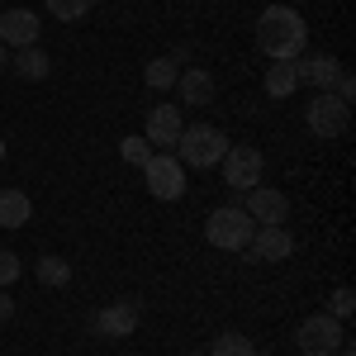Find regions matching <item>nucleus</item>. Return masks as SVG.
Segmentation results:
<instances>
[{
  "mask_svg": "<svg viewBox=\"0 0 356 356\" xmlns=\"http://www.w3.org/2000/svg\"><path fill=\"white\" fill-rule=\"evenodd\" d=\"M332 95H337L342 105H352V100H356V81H352V72H347V67H342V76H337V86H332Z\"/></svg>",
  "mask_w": 356,
  "mask_h": 356,
  "instance_id": "obj_25",
  "label": "nucleus"
},
{
  "mask_svg": "<svg viewBox=\"0 0 356 356\" xmlns=\"http://www.w3.org/2000/svg\"><path fill=\"white\" fill-rule=\"evenodd\" d=\"M252 233H257V223H252V214H247L243 204H219L204 219V238L214 247H223V252H247Z\"/></svg>",
  "mask_w": 356,
  "mask_h": 356,
  "instance_id": "obj_3",
  "label": "nucleus"
},
{
  "mask_svg": "<svg viewBox=\"0 0 356 356\" xmlns=\"http://www.w3.org/2000/svg\"><path fill=\"white\" fill-rule=\"evenodd\" d=\"M352 309H356V295L352 290H347V285H342V290H337V295H332V318H337V323H347V318H352Z\"/></svg>",
  "mask_w": 356,
  "mask_h": 356,
  "instance_id": "obj_23",
  "label": "nucleus"
},
{
  "mask_svg": "<svg viewBox=\"0 0 356 356\" xmlns=\"http://www.w3.org/2000/svg\"><path fill=\"white\" fill-rule=\"evenodd\" d=\"M257 356H266V352H257Z\"/></svg>",
  "mask_w": 356,
  "mask_h": 356,
  "instance_id": "obj_31",
  "label": "nucleus"
},
{
  "mask_svg": "<svg viewBox=\"0 0 356 356\" xmlns=\"http://www.w3.org/2000/svg\"><path fill=\"white\" fill-rule=\"evenodd\" d=\"M143 81L152 86V90H166V86H176V57H152L147 67H143Z\"/></svg>",
  "mask_w": 356,
  "mask_h": 356,
  "instance_id": "obj_19",
  "label": "nucleus"
},
{
  "mask_svg": "<svg viewBox=\"0 0 356 356\" xmlns=\"http://www.w3.org/2000/svg\"><path fill=\"white\" fill-rule=\"evenodd\" d=\"M119 157H124L129 166H143L147 157H152V143H147V138H138V134H129L124 143H119Z\"/></svg>",
  "mask_w": 356,
  "mask_h": 356,
  "instance_id": "obj_22",
  "label": "nucleus"
},
{
  "mask_svg": "<svg viewBox=\"0 0 356 356\" xmlns=\"http://www.w3.org/2000/svg\"><path fill=\"white\" fill-rule=\"evenodd\" d=\"M304 124H309V134L332 143V138H342L352 129V105H342L332 90H318L309 105H304Z\"/></svg>",
  "mask_w": 356,
  "mask_h": 356,
  "instance_id": "obj_4",
  "label": "nucleus"
},
{
  "mask_svg": "<svg viewBox=\"0 0 356 356\" xmlns=\"http://www.w3.org/2000/svg\"><path fill=\"white\" fill-rule=\"evenodd\" d=\"M10 318H15V300H10V295H0V323H10Z\"/></svg>",
  "mask_w": 356,
  "mask_h": 356,
  "instance_id": "obj_26",
  "label": "nucleus"
},
{
  "mask_svg": "<svg viewBox=\"0 0 356 356\" xmlns=\"http://www.w3.org/2000/svg\"><path fill=\"white\" fill-rule=\"evenodd\" d=\"M247 252H252V261H285V257L295 252V233H290L285 223H266V228L252 233Z\"/></svg>",
  "mask_w": 356,
  "mask_h": 356,
  "instance_id": "obj_12",
  "label": "nucleus"
},
{
  "mask_svg": "<svg viewBox=\"0 0 356 356\" xmlns=\"http://www.w3.org/2000/svg\"><path fill=\"white\" fill-rule=\"evenodd\" d=\"M247 195V214H252V223L257 228H266V223H285L290 219V200L275 191V186H252V191H243Z\"/></svg>",
  "mask_w": 356,
  "mask_h": 356,
  "instance_id": "obj_10",
  "label": "nucleus"
},
{
  "mask_svg": "<svg viewBox=\"0 0 356 356\" xmlns=\"http://www.w3.org/2000/svg\"><path fill=\"white\" fill-rule=\"evenodd\" d=\"M0 162H5V143H0Z\"/></svg>",
  "mask_w": 356,
  "mask_h": 356,
  "instance_id": "obj_30",
  "label": "nucleus"
},
{
  "mask_svg": "<svg viewBox=\"0 0 356 356\" xmlns=\"http://www.w3.org/2000/svg\"><path fill=\"white\" fill-rule=\"evenodd\" d=\"M33 219V204L24 191H0V228H24Z\"/></svg>",
  "mask_w": 356,
  "mask_h": 356,
  "instance_id": "obj_16",
  "label": "nucleus"
},
{
  "mask_svg": "<svg viewBox=\"0 0 356 356\" xmlns=\"http://www.w3.org/2000/svg\"><path fill=\"white\" fill-rule=\"evenodd\" d=\"M186 356H209V352H204V347H195V352H186Z\"/></svg>",
  "mask_w": 356,
  "mask_h": 356,
  "instance_id": "obj_29",
  "label": "nucleus"
},
{
  "mask_svg": "<svg viewBox=\"0 0 356 356\" xmlns=\"http://www.w3.org/2000/svg\"><path fill=\"white\" fill-rule=\"evenodd\" d=\"M10 72V53H5V43H0V76Z\"/></svg>",
  "mask_w": 356,
  "mask_h": 356,
  "instance_id": "obj_27",
  "label": "nucleus"
},
{
  "mask_svg": "<svg viewBox=\"0 0 356 356\" xmlns=\"http://www.w3.org/2000/svg\"><path fill=\"white\" fill-rule=\"evenodd\" d=\"M209 356H257V347H252V337H243V332H219L214 337V347H204Z\"/></svg>",
  "mask_w": 356,
  "mask_h": 356,
  "instance_id": "obj_20",
  "label": "nucleus"
},
{
  "mask_svg": "<svg viewBox=\"0 0 356 356\" xmlns=\"http://www.w3.org/2000/svg\"><path fill=\"white\" fill-rule=\"evenodd\" d=\"M10 72H15L19 81H43V76L53 72V62H48V53H43V48H19V53H15V62H10Z\"/></svg>",
  "mask_w": 356,
  "mask_h": 356,
  "instance_id": "obj_15",
  "label": "nucleus"
},
{
  "mask_svg": "<svg viewBox=\"0 0 356 356\" xmlns=\"http://www.w3.org/2000/svg\"><path fill=\"white\" fill-rule=\"evenodd\" d=\"M138 314H143V300L100 304V309L90 314V332H95V337H110V342H119V337L138 332Z\"/></svg>",
  "mask_w": 356,
  "mask_h": 356,
  "instance_id": "obj_8",
  "label": "nucleus"
},
{
  "mask_svg": "<svg viewBox=\"0 0 356 356\" xmlns=\"http://www.w3.org/2000/svg\"><path fill=\"white\" fill-rule=\"evenodd\" d=\"M332 356H356V352H352V337H347V342H342V347H337Z\"/></svg>",
  "mask_w": 356,
  "mask_h": 356,
  "instance_id": "obj_28",
  "label": "nucleus"
},
{
  "mask_svg": "<svg viewBox=\"0 0 356 356\" xmlns=\"http://www.w3.org/2000/svg\"><path fill=\"white\" fill-rule=\"evenodd\" d=\"M19 271H24V266H19V257L0 247V290H5V285H15V280H19Z\"/></svg>",
  "mask_w": 356,
  "mask_h": 356,
  "instance_id": "obj_24",
  "label": "nucleus"
},
{
  "mask_svg": "<svg viewBox=\"0 0 356 356\" xmlns=\"http://www.w3.org/2000/svg\"><path fill=\"white\" fill-rule=\"evenodd\" d=\"M300 90V72H295V62H275L271 72H266V95L271 100H290Z\"/></svg>",
  "mask_w": 356,
  "mask_h": 356,
  "instance_id": "obj_17",
  "label": "nucleus"
},
{
  "mask_svg": "<svg viewBox=\"0 0 356 356\" xmlns=\"http://www.w3.org/2000/svg\"><path fill=\"white\" fill-rule=\"evenodd\" d=\"M38 33H43V24H38V15L33 10H5L0 15V43L5 48H38Z\"/></svg>",
  "mask_w": 356,
  "mask_h": 356,
  "instance_id": "obj_11",
  "label": "nucleus"
},
{
  "mask_svg": "<svg viewBox=\"0 0 356 356\" xmlns=\"http://www.w3.org/2000/svg\"><path fill=\"white\" fill-rule=\"evenodd\" d=\"M181 129H186L181 105H152V110H147V124H143V138L152 143V152H171L176 138H181Z\"/></svg>",
  "mask_w": 356,
  "mask_h": 356,
  "instance_id": "obj_9",
  "label": "nucleus"
},
{
  "mask_svg": "<svg viewBox=\"0 0 356 356\" xmlns=\"http://www.w3.org/2000/svg\"><path fill=\"white\" fill-rule=\"evenodd\" d=\"M257 48L271 57V62H295L309 48V24H304L300 10L290 5H266L257 15Z\"/></svg>",
  "mask_w": 356,
  "mask_h": 356,
  "instance_id": "obj_1",
  "label": "nucleus"
},
{
  "mask_svg": "<svg viewBox=\"0 0 356 356\" xmlns=\"http://www.w3.org/2000/svg\"><path fill=\"white\" fill-rule=\"evenodd\" d=\"M214 76L204 72V67H186L181 76H176V95H181V105H214Z\"/></svg>",
  "mask_w": 356,
  "mask_h": 356,
  "instance_id": "obj_14",
  "label": "nucleus"
},
{
  "mask_svg": "<svg viewBox=\"0 0 356 356\" xmlns=\"http://www.w3.org/2000/svg\"><path fill=\"white\" fill-rule=\"evenodd\" d=\"M38 285H48V290H62L67 280H72V261L67 257H57V252H48V257H38Z\"/></svg>",
  "mask_w": 356,
  "mask_h": 356,
  "instance_id": "obj_18",
  "label": "nucleus"
},
{
  "mask_svg": "<svg viewBox=\"0 0 356 356\" xmlns=\"http://www.w3.org/2000/svg\"><path fill=\"white\" fill-rule=\"evenodd\" d=\"M223 186L228 191H252V186H261V176H266V157L252 147V143H228V152H223Z\"/></svg>",
  "mask_w": 356,
  "mask_h": 356,
  "instance_id": "obj_5",
  "label": "nucleus"
},
{
  "mask_svg": "<svg viewBox=\"0 0 356 356\" xmlns=\"http://www.w3.org/2000/svg\"><path fill=\"white\" fill-rule=\"evenodd\" d=\"M342 342H347V323H337L332 314H314L295 328V347L304 356H332Z\"/></svg>",
  "mask_w": 356,
  "mask_h": 356,
  "instance_id": "obj_6",
  "label": "nucleus"
},
{
  "mask_svg": "<svg viewBox=\"0 0 356 356\" xmlns=\"http://www.w3.org/2000/svg\"><path fill=\"white\" fill-rule=\"evenodd\" d=\"M143 176H147V191L157 200H181L186 195V166L176 162V152H152L143 162Z\"/></svg>",
  "mask_w": 356,
  "mask_h": 356,
  "instance_id": "obj_7",
  "label": "nucleus"
},
{
  "mask_svg": "<svg viewBox=\"0 0 356 356\" xmlns=\"http://www.w3.org/2000/svg\"><path fill=\"white\" fill-rule=\"evenodd\" d=\"M95 5H100V0H48V10H53L62 24H72V19H86Z\"/></svg>",
  "mask_w": 356,
  "mask_h": 356,
  "instance_id": "obj_21",
  "label": "nucleus"
},
{
  "mask_svg": "<svg viewBox=\"0 0 356 356\" xmlns=\"http://www.w3.org/2000/svg\"><path fill=\"white\" fill-rule=\"evenodd\" d=\"M176 162L181 166H195V171H214L228 152V138L214 129V124H186L181 138H176Z\"/></svg>",
  "mask_w": 356,
  "mask_h": 356,
  "instance_id": "obj_2",
  "label": "nucleus"
},
{
  "mask_svg": "<svg viewBox=\"0 0 356 356\" xmlns=\"http://www.w3.org/2000/svg\"><path fill=\"white\" fill-rule=\"evenodd\" d=\"M295 72H300V86H318V90H332L337 76H342V62L328 53H314V57H295Z\"/></svg>",
  "mask_w": 356,
  "mask_h": 356,
  "instance_id": "obj_13",
  "label": "nucleus"
}]
</instances>
